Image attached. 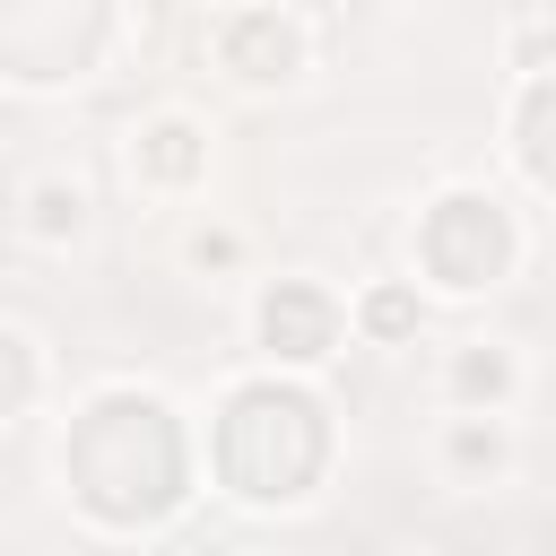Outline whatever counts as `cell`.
I'll use <instances>...</instances> for the list:
<instances>
[{
	"mask_svg": "<svg viewBox=\"0 0 556 556\" xmlns=\"http://www.w3.org/2000/svg\"><path fill=\"white\" fill-rule=\"evenodd\" d=\"M443 452H452V469H504V434H495L486 417H460V426L443 434Z\"/></svg>",
	"mask_w": 556,
	"mask_h": 556,
	"instance_id": "obj_3",
	"label": "cell"
},
{
	"mask_svg": "<svg viewBox=\"0 0 556 556\" xmlns=\"http://www.w3.org/2000/svg\"><path fill=\"white\" fill-rule=\"evenodd\" d=\"M452 391H460V400H478V391H486V400H504V391H513V365H504L495 348H469V356L452 365Z\"/></svg>",
	"mask_w": 556,
	"mask_h": 556,
	"instance_id": "obj_4",
	"label": "cell"
},
{
	"mask_svg": "<svg viewBox=\"0 0 556 556\" xmlns=\"http://www.w3.org/2000/svg\"><path fill=\"white\" fill-rule=\"evenodd\" d=\"M182 139H191V122H156V130L139 139V165H148V174H165V182H174V174H191V148H182Z\"/></svg>",
	"mask_w": 556,
	"mask_h": 556,
	"instance_id": "obj_5",
	"label": "cell"
},
{
	"mask_svg": "<svg viewBox=\"0 0 556 556\" xmlns=\"http://www.w3.org/2000/svg\"><path fill=\"white\" fill-rule=\"evenodd\" d=\"M226 61H235V78H261V87H269V78H295L304 35L261 9V17H235V26H226Z\"/></svg>",
	"mask_w": 556,
	"mask_h": 556,
	"instance_id": "obj_1",
	"label": "cell"
},
{
	"mask_svg": "<svg viewBox=\"0 0 556 556\" xmlns=\"http://www.w3.org/2000/svg\"><path fill=\"white\" fill-rule=\"evenodd\" d=\"M365 321H374V330H400V321H408V304H400V295H374V304H365Z\"/></svg>",
	"mask_w": 556,
	"mask_h": 556,
	"instance_id": "obj_6",
	"label": "cell"
},
{
	"mask_svg": "<svg viewBox=\"0 0 556 556\" xmlns=\"http://www.w3.org/2000/svg\"><path fill=\"white\" fill-rule=\"evenodd\" d=\"M26 226H35L43 243L78 235V226H87V191H78V182H61V174H43V182L26 191Z\"/></svg>",
	"mask_w": 556,
	"mask_h": 556,
	"instance_id": "obj_2",
	"label": "cell"
}]
</instances>
